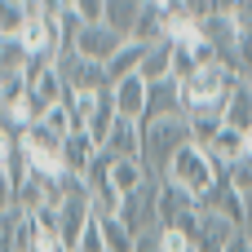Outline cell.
<instances>
[{
  "label": "cell",
  "instance_id": "6da1fadb",
  "mask_svg": "<svg viewBox=\"0 0 252 252\" xmlns=\"http://www.w3.org/2000/svg\"><path fill=\"white\" fill-rule=\"evenodd\" d=\"M239 71L213 62L204 71H195L186 84H182V97H186V115H221L226 120V106H230V93L239 89Z\"/></svg>",
  "mask_w": 252,
  "mask_h": 252
},
{
  "label": "cell",
  "instance_id": "7a4b0ae2",
  "mask_svg": "<svg viewBox=\"0 0 252 252\" xmlns=\"http://www.w3.org/2000/svg\"><path fill=\"white\" fill-rule=\"evenodd\" d=\"M190 120L186 115H173V120H146L142 124V164L155 173V177H168L173 159L190 146Z\"/></svg>",
  "mask_w": 252,
  "mask_h": 252
},
{
  "label": "cell",
  "instance_id": "3957f363",
  "mask_svg": "<svg viewBox=\"0 0 252 252\" xmlns=\"http://www.w3.org/2000/svg\"><path fill=\"white\" fill-rule=\"evenodd\" d=\"M164 182H173V186H182L190 199H199V204H208V195L217 190V182H221V168L213 164V155L204 151V146H186L177 159H173V168H168V177Z\"/></svg>",
  "mask_w": 252,
  "mask_h": 252
},
{
  "label": "cell",
  "instance_id": "277c9868",
  "mask_svg": "<svg viewBox=\"0 0 252 252\" xmlns=\"http://www.w3.org/2000/svg\"><path fill=\"white\" fill-rule=\"evenodd\" d=\"M58 75H62V84H66V97H97V93L115 89V84H111V71H106L102 62L80 58V53H62V58H58Z\"/></svg>",
  "mask_w": 252,
  "mask_h": 252
},
{
  "label": "cell",
  "instance_id": "5b68a950",
  "mask_svg": "<svg viewBox=\"0 0 252 252\" xmlns=\"http://www.w3.org/2000/svg\"><path fill=\"white\" fill-rule=\"evenodd\" d=\"M66 102V84L58 75V66H35L27 71V106L35 111V120H44L53 106Z\"/></svg>",
  "mask_w": 252,
  "mask_h": 252
},
{
  "label": "cell",
  "instance_id": "8992f818",
  "mask_svg": "<svg viewBox=\"0 0 252 252\" xmlns=\"http://www.w3.org/2000/svg\"><path fill=\"white\" fill-rule=\"evenodd\" d=\"M124 44H128V40H120L111 27H84L71 53H80V58H89V62H102V66H111V58H115Z\"/></svg>",
  "mask_w": 252,
  "mask_h": 252
},
{
  "label": "cell",
  "instance_id": "52a82bcc",
  "mask_svg": "<svg viewBox=\"0 0 252 252\" xmlns=\"http://www.w3.org/2000/svg\"><path fill=\"white\" fill-rule=\"evenodd\" d=\"M168 40V0H142V22L133 31V44H164Z\"/></svg>",
  "mask_w": 252,
  "mask_h": 252
},
{
  "label": "cell",
  "instance_id": "ba28073f",
  "mask_svg": "<svg viewBox=\"0 0 252 252\" xmlns=\"http://www.w3.org/2000/svg\"><path fill=\"white\" fill-rule=\"evenodd\" d=\"M102 155L106 159H142V124L120 115L111 137H106V146H102Z\"/></svg>",
  "mask_w": 252,
  "mask_h": 252
},
{
  "label": "cell",
  "instance_id": "9c48e42d",
  "mask_svg": "<svg viewBox=\"0 0 252 252\" xmlns=\"http://www.w3.org/2000/svg\"><path fill=\"white\" fill-rule=\"evenodd\" d=\"M111 93H115V111H120L124 120H137V124L146 120V102H151V84H146L142 75H133V80H120V84H115Z\"/></svg>",
  "mask_w": 252,
  "mask_h": 252
},
{
  "label": "cell",
  "instance_id": "30bf717a",
  "mask_svg": "<svg viewBox=\"0 0 252 252\" xmlns=\"http://www.w3.org/2000/svg\"><path fill=\"white\" fill-rule=\"evenodd\" d=\"M173 115H186V97H182V84H177V80H159V84H151L146 120H173ZM146 120H142V124H146Z\"/></svg>",
  "mask_w": 252,
  "mask_h": 252
},
{
  "label": "cell",
  "instance_id": "8fae6325",
  "mask_svg": "<svg viewBox=\"0 0 252 252\" xmlns=\"http://www.w3.org/2000/svg\"><path fill=\"white\" fill-rule=\"evenodd\" d=\"M97 155H102V146H97L89 133H71V137L62 142V159H66V173H71V177H89V168L97 164Z\"/></svg>",
  "mask_w": 252,
  "mask_h": 252
},
{
  "label": "cell",
  "instance_id": "7c38bea8",
  "mask_svg": "<svg viewBox=\"0 0 252 252\" xmlns=\"http://www.w3.org/2000/svg\"><path fill=\"white\" fill-rule=\"evenodd\" d=\"M235 235H239V226H230L226 217H217V213L204 208V226H199L195 252H226L230 244H235Z\"/></svg>",
  "mask_w": 252,
  "mask_h": 252
},
{
  "label": "cell",
  "instance_id": "4fadbf2b",
  "mask_svg": "<svg viewBox=\"0 0 252 252\" xmlns=\"http://www.w3.org/2000/svg\"><path fill=\"white\" fill-rule=\"evenodd\" d=\"M142 22V0H106V27L133 44V31Z\"/></svg>",
  "mask_w": 252,
  "mask_h": 252
},
{
  "label": "cell",
  "instance_id": "5bb4252c",
  "mask_svg": "<svg viewBox=\"0 0 252 252\" xmlns=\"http://www.w3.org/2000/svg\"><path fill=\"white\" fill-rule=\"evenodd\" d=\"M173 58H177V49L164 40V44H155V49H146V62H142V80L146 84H159V80H173Z\"/></svg>",
  "mask_w": 252,
  "mask_h": 252
},
{
  "label": "cell",
  "instance_id": "9a60e30c",
  "mask_svg": "<svg viewBox=\"0 0 252 252\" xmlns=\"http://www.w3.org/2000/svg\"><path fill=\"white\" fill-rule=\"evenodd\" d=\"M142 62H146V44H124L115 58H111V84H120V80H133V75H142Z\"/></svg>",
  "mask_w": 252,
  "mask_h": 252
},
{
  "label": "cell",
  "instance_id": "2e32d148",
  "mask_svg": "<svg viewBox=\"0 0 252 252\" xmlns=\"http://www.w3.org/2000/svg\"><path fill=\"white\" fill-rule=\"evenodd\" d=\"M226 124H230V128H239V133H252V84H248V80H239V89L230 93Z\"/></svg>",
  "mask_w": 252,
  "mask_h": 252
},
{
  "label": "cell",
  "instance_id": "e0dca14e",
  "mask_svg": "<svg viewBox=\"0 0 252 252\" xmlns=\"http://www.w3.org/2000/svg\"><path fill=\"white\" fill-rule=\"evenodd\" d=\"M27 22H31V0H4L0 4V40L22 35Z\"/></svg>",
  "mask_w": 252,
  "mask_h": 252
},
{
  "label": "cell",
  "instance_id": "ac0fdd59",
  "mask_svg": "<svg viewBox=\"0 0 252 252\" xmlns=\"http://www.w3.org/2000/svg\"><path fill=\"white\" fill-rule=\"evenodd\" d=\"M102 235H106V248L111 252H133L137 248V235H133L120 217H102Z\"/></svg>",
  "mask_w": 252,
  "mask_h": 252
},
{
  "label": "cell",
  "instance_id": "d6986e66",
  "mask_svg": "<svg viewBox=\"0 0 252 252\" xmlns=\"http://www.w3.org/2000/svg\"><path fill=\"white\" fill-rule=\"evenodd\" d=\"M0 102L4 106L27 102V71H0Z\"/></svg>",
  "mask_w": 252,
  "mask_h": 252
},
{
  "label": "cell",
  "instance_id": "ffe728a7",
  "mask_svg": "<svg viewBox=\"0 0 252 252\" xmlns=\"http://www.w3.org/2000/svg\"><path fill=\"white\" fill-rule=\"evenodd\" d=\"M75 252H111V248H106V235H102V217H97V213H93V221L84 226V235H80Z\"/></svg>",
  "mask_w": 252,
  "mask_h": 252
},
{
  "label": "cell",
  "instance_id": "44dd1931",
  "mask_svg": "<svg viewBox=\"0 0 252 252\" xmlns=\"http://www.w3.org/2000/svg\"><path fill=\"white\" fill-rule=\"evenodd\" d=\"M75 13L84 27H106V0H75Z\"/></svg>",
  "mask_w": 252,
  "mask_h": 252
},
{
  "label": "cell",
  "instance_id": "7402d4cb",
  "mask_svg": "<svg viewBox=\"0 0 252 252\" xmlns=\"http://www.w3.org/2000/svg\"><path fill=\"white\" fill-rule=\"evenodd\" d=\"M239 235L252 244V190H244V226H239Z\"/></svg>",
  "mask_w": 252,
  "mask_h": 252
},
{
  "label": "cell",
  "instance_id": "603a6c76",
  "mask_svg": "<svg viewBox=\"0 0 252 252\" xmlns=\"http://www.w3.org/2000/svg\"><path fill=\"white\" fill-rule=\"evenodd\" d=\"M133 252H159V230H155V235H142Z\"/></svg>",
  "mask_w": 252,
  "mask_h": 252
},
{
  "label": "cell",
  "instance_id": "cb8c5ba5",
  "mask_svg": "<svg viewBox=\"0 0 252 252\" xmlns=\"http://www.w3.org/2000/svg\"><path fill=\"white\" fill-rule=\"evenodd\" d=\"M226 252H252V244H248V239H244V235H235V244H230V248H226Z\"/></svg>",
  "mask_w": 252,
  "mask_h": 252
}]
</instances>
